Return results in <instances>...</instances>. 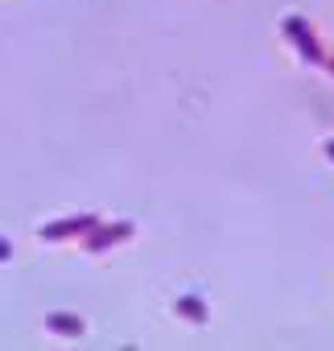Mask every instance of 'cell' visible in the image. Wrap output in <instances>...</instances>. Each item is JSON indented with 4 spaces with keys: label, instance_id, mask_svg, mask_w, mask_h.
I'll return each instance as SVG.
<instances>
[{
    "label": "cell",
    "instance_id": "obj_3",
    "mask_svg": "<svg viewBox=\"0 0 334 351\" xmlns=\"http://www.w3.org/2000/svg\"><path fill=\"white\" fill-rule=\"evenodd\" d=\"M132 236V223H95L87 236H83V248L87 252H107V248H116V244H124Z\"/></svg>",
    "mask_w": 334,
    "mask_h": 351
},
{
    "label": "cell",
    "instance_id": "obj_8",
    "mask_svg": "<svg viewBox=\"0 0 334 351\" xmlns=\"http://www.w3.org/2000/svg\"><path fill=\"white\" fill-rule=\"evenodd\" d=\"M326 66H330V71H334V58H330V62H326Z\"/></svg>",
    "mask_w": 334,
    "mask_h": 351
},
{
    "label": "cell",
    "instance_id": "obj_2",
    "mask_svg": "<svg viewBox=\"0 0 334 351\" xmlns=\"http://www.w3.org/2000/svg\"><path fill=\"white\" fill-rule=\"evenodd\" d=\"M95 223H99V215H95V211H83V215H70V219L46 223V228H42V240H50V244H62V240H83Z\"/></svg>",
    "mask_w": 334,
    "mask_h": 351
},
{
    "label": "cell",
    "instance_id": "obj_1",
    "mask_svg": "<svg viewBox=\"0 0 334 351\" xmlns=\"http://www.w3.org/2000/svg\"><path fill=\"white\" fill-rule=\"evenodd\" d=\"M281 29H285L289 46H293V50H297V54H301V58H305L309 66H322V62H326V54H322V42H318V34H313V25H309V21H305L301 13H289Z\"/></svg>",
    "mask_w": 334,
    "mask_h": 351
},
{
    "label": "cell",
    "instance_id": "obj_6",
    "mask_svg": "<svg viewBox=\"0 0 334 351\" xmlns=\"http://www.w3.org/2000/svg\"><path fill=\"white\" fill-rule=\"evenodd\" d=\"M13 256V240L9 236H0V261H9Z\"/></svg>",
    "mask_w": 334,
    "mask_h": 351
},
{
    "label": "cell",
    "instance_id": "obj_7",
    "mask_svg": "<svg viewBox=\"0 0 334 351\" xmlns=\"http://www.w3.org/2000/svg\"><path fill=\"white\" fill-rule=\"evenodd\" d=\"M326 157H330V161H334V141H326Z\"/></svg>",
    "mask_w": 334,
    "mask_h": 351
},
{
    "label": "cell",
    "instance_id": "obj_4",
    "mask_svg": "<svg viewBox=\"0 0 334 351\" xmlns=\"http://www.w3.org/2000/svg\"><path fill=\"white\" fill-rule=\"evenodd\" d=\"M46 326H50L54 335H62V339H79V335H83V318H79V314H50Z\"/></svg>",
    "mask_w": 334,
    "mask_h": 351
},
{
    "label": "cell",
    "instance_id": "obj_5",
    "mask_svg": "<svg viewBox=\"0 0 334 351\" xmlns=\"http://www.w3.org/2000/svg\"><path fill=\"white\" fill-rule=\"evenodd\" d=\"M178 314H182L186 322H207V302L194 298V293H186V298L178 302Z\"/></svg>",
    "mask_w": 334,
    "mask_h": 351
}]
</instances>
